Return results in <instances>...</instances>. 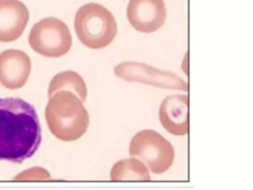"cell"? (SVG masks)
Returning <instances> with one entry per match:
<instances>
[{
	"instance_id": "6da1fadb",
	"label": "cell",
	"mask_w": 253,
	"mask_h": 190,
	"mask_svg": "<svg viewBox=\"0 0 253 190\" xmlns=\"http://www.w3.org/2000/svg\"><path fill=\"white\" fill-rule=\"evenodd\" d=\"M42 142V129L34 106L20 98H0V160L22 163Z\"/></svg>"
},
{
	"instance_id": "7a4b0ae2",
	"label": "cell",
	"mask_w": 253,
	"mask_h": 190,
	"mask_svg": "<svg viewBox=\"0 0 253 190\" xmlns=\"http://www.w3.org/2000/svg\"><path fill=\"white\" fill-rule=\"evenodd\" d=\"M44 117L50 133L63 142L80 139L89 127V114L83 101L68 90L48 97Z\"/></svg>"
},
{
	"instance_id": "3957f363",
	"label": "cell",
	"mask_w": 253,
	"mask_h": 190,
	"mask_svg": "<svg viewBox=\"0 0 253 190\" xmlns=\"http://www.w3.org/2000/svg\"><path fill=\"white\" fill-rule=\"evenodd\" d=\"M74 29L79 41L94 49L109 46L118 32L114 15L105 6L94 2L84 4L77 10Z\"/></svg>"
},
{
	"instance_id": "277c9868",
	"label": "cell",
	"mask_w": 253,
	"mask_h": 190,
	"mask_svg": "<svg viewBox=\"0 0 253 190\" xmlns=\"http://www.w3.org/2000/svg\"><path fill=\"white\" fill-rule=\"evenodd\" d=\"M128 152L143 160L155 174L167 171L172 166L175 156L171 142L154 130L136 133L130 140Z\"/></svg>"
},
{
	"instance_id": "5b68a950",
	"label": "cell",
	"mask_w": 253,
	"mask_h": 190,
	"mask_svg": "<svg viewBox=\"0 0 253 190\" xmlns=\"http://www.w3.org/2000/svg\"><path fill=\"white\" fill-rule=\"evenodd\" d=\"M28 40L31 48L45 57H60L66 54L72 46V37L67 25L54 17L37 22Z\"/></svg>"
},
{
	"instance_id": "8992f818",
	"label": "cell",
	"mask_w": 253,
	"mask_h": 190,
	"mask_svg": "<svg viewBox=\"0 0 253 190\" xmlns=\"http://www.w3.org/2000/svg\"><path fill=\"white\" fill-rule=\"evenodd\" d=\"M114 72L118 77L126 81L140 82L166 89L188 91L187 82L175 73L161 70L142 62H122L114 68Z\"/></svg>"
},
{
	"instance_id": "52a82bcc",
	"label": "cell",
	"mask_w": 253,
	"mask_h": 190,
	"mask_svg": "<svg viewBox=\"0 0 253 190\" xmlns=\"http://www.w3.org/2000/svg\"><path fill=\"white\" fill-rule=\"evenodd\" d=\"M167 16L164 0H129L126 17L129 24L140 33H153L160 29Z\"/></svg>"
},
{
	"instance_id": "ba28073f",
	"label": "cell",
	"mask_w": 253,
	"mask_h": 190,
	"mask_svg": "<svg viewBox=\"0 0 253 190\" xmlns=\"http://www.w3.org/2000/svg\"><path fill=\"white\" fill-rule=\"evenodd\" d=\"M32 70L30 56L21 49H6L0 52V84L15 90L23 87Z\"/></svg>"
},
{
	"instance_id": "9c48e42d",
	"label": "cell",
	"mask_w": 253,
	"mask_h": 190,
	"mask_svg": "<svg viewBox=\"0 0 253 190\" xmlns=\"http://www.w3.org/2000/svg\"><path fill=\"white\" fill-rule=\"evenodd\" d=\"M159 120L164 129L175 136L189 132V97L173 94L167 96L159 108Z\"/></svg>"
},
{
	"instance_id": "30bf717a",
	"label": "cell",
	"mask_w": 253,
	"mask_h": 190,
	"mask_svg": "<svg viewBox=\"0 0 253 190\" xmlns=\"http://www.w3.org/2000/svg\"><path fill=\"white\" fill-rule=\"evenodd\" d=\"M29 10L20 0H0V42L19 39L29 22Z\"/></svg>"
},
{
	"instance_id": "8fae6325",
	"label": "cell",
	"mask_w": 253,
	"mask_h": 190,
	"mask_svg": "<svg viewBox=\"0 0 253 190\" xmlns=\"http://www.w3.org/2000/svg\"><path fill=\"white\" fill-rule=\"evenodd\" d=\"M62 90H68L76 94L83 102L87 97V87L84 79L77 72L72 70L61 71L55 74L49 82L47 96Z\"/></svg>"
},
{
	"instance_id": "7c38bea8",
	"label": "cell",
	"mask_w": 253,
	"mask_h": 190,
	"mask_svg": "<svg viewBox=\"0 0 253 190\" xmlns=\"http://www.w3.org/2000/svg\"><path fill=\"white\" fill-rule=\"evenodd\" d=\"M110 178L113 181H149L151 179L146 165L136 158H126L117 161L111 169Z\"/></svg>"
},
{
	"instance_id": "4fadbf2b",
	"label": "cell",
	"mask_w": 253,
	"mask_h": 190,
	"mask_svg": "<svg viewBox=\"0 0 253 190\" xmlns=\"http://www.w3.org/2000/svg\"><path fill=\"white\" fill-rule=\"evenodd\" d=\"M50 178L49 172L39 166L27 169L14 177L16 180H46Z\"/></svg>"
}]
</instances>
